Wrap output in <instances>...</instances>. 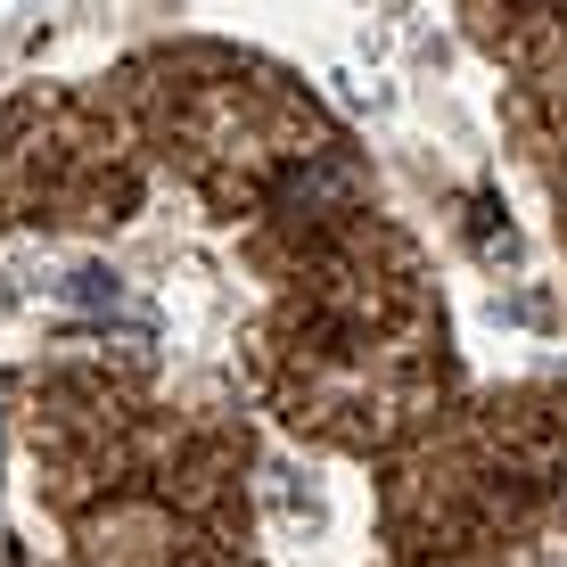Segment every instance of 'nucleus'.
<instances>
[{"instance_id":"obj_1","label":"nucleus","mask_w":567,"mask_h":567,"mask_svg":"<svg viewBox=\"0 0 567 567\" xmlns=\"http://www.w3.org/2000/svg\"><path fill=\"white\" fill-rule=\"evenodd\" d=\"M362 198V165H346V156H312L280 182V206L288 214H346Z\"/></svg>"},{"instance_id":"obj_2","label":"nucleus","mask_w":567,"mask_h":567,"mask_svg":"<svg viewBox=\"0 0 567 567\" xmlns=\"http://www.w3.org/2000/svg\"><path fill=\"white\" fill-rule=\"evenodd\" d=\"M559 502H567V477H559Z\"/></svg>"}]
</instances>
